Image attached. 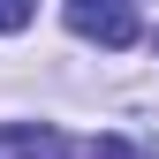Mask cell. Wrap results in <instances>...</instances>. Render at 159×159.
I'll return each mask as SVG.
<instances>
[{"label":"cell","instance_id":"cell-2","mask_svg":"<svg viewBox=\"0 0 159 159\" xmlns=\"http://www.w3.org/2000/svg\"><path fill=\"white\" fill-rule=\"evenodd\" d=\"M0 159H68L53 129H0Z\"/></svg>","mask_w":159,"mask_h":159},{"label":"cell","instance_id":"cell-3","mask_svg":"<svg viewBox=\"0 0 159 159\" xmlns=\"http://www.w3.org/2000/svg\"><path fill=\"white\" fill-rule=\"evenodd\" d=\"M30 15H38V0H0V38H8V30H23Z\"/></svg>","mask_w":159,"mask_h":159},{"label":"cell","instance_id":"cell-1","mask_svg":"<svg viewBox=\"0 0 159 159\" xmlns=\"http://www.w3.org/2000/svg\"><path fill=\"white\" fill-rule=\"evenodd\" d=\"M68 30L91 46H136V0H68Z\"/></svg>","mask_w":159,"mask_h":159}]
</instances>
